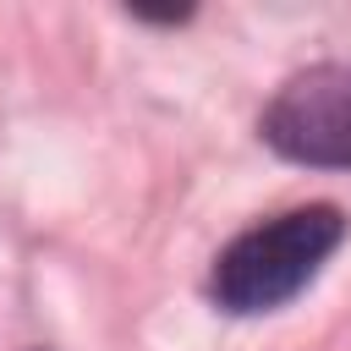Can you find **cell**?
Listing matches in <instances>:
<instances>
[{
	"label": "cell",
	"instance_id": "7a4b0ae2",
	"mask_svg": "<svg viewBox=\"0 0 351 351\" xmlns=\"http://www.w3.org/2000/svg\"><path fill=\"white\" fill-rule=\"evenodd\" d=\"M263 143L313 170H351V66L296 71L258 121Z\"/></svg>",
	"mask_w": 351,
	"mask_h": 351
},
{
	"label": "cell",
	"instance_id": "6da1fadb",
	"mask_svg": "<svg viewBox=\"0 0 351 351\" xmlns=\"http://www.w3.org/2000/svg\"><path fill=\"white\" fill-rule=\"evenodd\" d=\"M340 241H346V214L335 203L285 208V214L241 230L230 247H219V258L208 269V302L236 318L274 313L296 291L313 285V274L340 252Z\"/></svg>",
	"mask_w": 351,
	"mask_h": 351
}]
</instances>
